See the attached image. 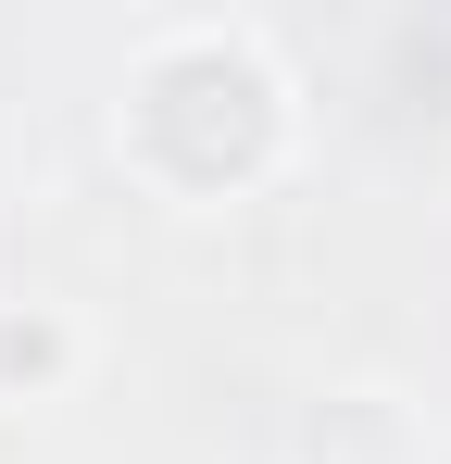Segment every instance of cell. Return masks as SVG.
I'll return each instance as SVG.
<instances>
[{
  "label": "cell",
  "mask_w": 451,
  "mask_h": 464,
  "mask_svg": "<svg viewBox=\"0 0 451 464\" xmlns=\"http://www.w3.org/2000/svg\"><path fill=\"white\" fill-rule=\"evenodd\" d=\"M101 139L163 214H226L301 151V76L251 13H150L113 63Z\"/></svg>",
  "instance_id": "cell-1"
},
{
  "label": "cell",
  "mask_w": 451,
  "mask_h": 464,
  "mask_svg": "<svg viewBox=\"0 0 451 464\" xmlns=\"http://www.w3.org/2000/svg\"><path fill=\"white\" fill-rule=\"evenodd\" d=\"M88 377V326H75L63 302H0V414H25V401H63V389Z\"/></svg>",
  "instance_id": "cell-2"
}]
</instances>
